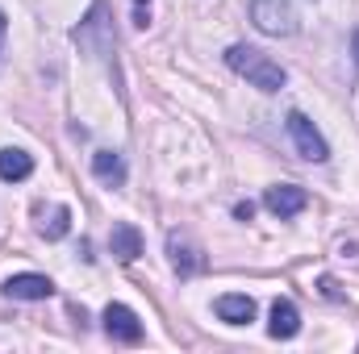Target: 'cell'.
Listing matches in <instances>:
<instances>
[{
	"label": "cell",
	"mask_w": 359,
	"mask_h": 354,
	"mask_svg": "<svg viewBox=\"0 0 359 354\" xmlns=\"http://www.w3.org/2000/svg\"><path fill=\"white\" fill-rule=\"evenodd\" d=\"M226 67H230V71H238L247 84H255L259 92H280L284 84H288V71H284L276 59H268L264 50L247 46V42H238V46H230V50H226Z\"/></svg>",
	"instance_id": "6da1fadb"
},
{
	"label": "cell",
	"mask_w": 359,
	"mask_h": 354,
	"mask_svg": "<svg viewBox=\"0 0 359 354\" xmlns=\"http://www.w3.org/2000/svg\"><path fill=\"white\" fill-rule=\"evenodd\" d=\"M72 38H76V46L84 50V55H92V59H113V21H109V4L104 0H96L88 8V17L72 29Z\"/></svg>",
	"instance_id": "7a4b0ae2"
},
{
	"label": "cell",
	"mask_w": 359,
	"mask_h": 354,
	"mask_svg": "<svg viewBox=\"0 0 359 354\" xmlns=\"http://www.w3.org/2000/svg\"><path fill=\"white\" fill-rule=\"evenodd\" d=\"M251 21L268 38H292L301 29V21H297L288 0H251Z\"/></svg>",
	"instance_id": "3957f363"
},
{
	"label": "cell",
	"mask_w": 359,
	"mask_h": 354,
	"mask_svg": "<svg viewBox=\"0 0 359 354\" xmlns=\"http://www.w3.org/2000/svg\"><path fill=\"white\" fill-rule=\"evenodd\" d=\"M288 134H292V146H297V155L301 159H309V163H326L330 159V146H326V138L318 134V125L305 117V113H288Z\"/></svg>",
	"instance_id": "277c9868"
},
{
	"label": "cell",
	"mask_w": 359,
	"mask_h": 354,
	"mask_svg": "<svg viewBox=\"0 0 359 354\" xmlns=\"http://www.w3.org/2000/svg\"><path fill=\"white\" fill-rule=\"evenodd\" d=\"M100 321H104V334L113 342H126V346H138L142 342V321H138V313L130 304H109Z\"/></svg>",
	"instance_id": "5b68a950"
},
{
	"label": "cell",
	"mask_w": 359,
	"mask_h": 354,
	"mask_svg": "<svg viewBox=\"0 0 359 354\" xmlns=\"http://www.w3.org/2000/svg\"><path fill=\"white\" fill-rule=\"evenodd\" d=\"M305 204H309V192H305V187H297V183H276V187L264 192V208H268L271 217H280V221L297 217Z\"/></svg>",
	"instance_id": "8992f818"
},
{
	"label": "cell",
	"mask_w": 359,
	"mask_h": 354,
	"mask_svg": "<svg viewBox=\"0 0 359 354\" xmlns=\"http://www.w3.org/2000/svg\"><path fill=\"white\" fill-rule=\"evenodd\" d=\"M8 300H50L55 296V283L38 271H21V275H8L4 288H0Z\"/></svg>",
	"instance_id": "52a82bcc"
},
{
	"label": "cell",
	"mask_w": 359,
	"mask_h": 354,
	"mask_svg": "<svg viewBox=\"0 0 359 354\" xmlns=\"http://www.w3.org/2000/svg\"><path fill=\"white\" fill-rule=\"evenodd\" d=\"M168 255H172V267H176V275H196V271H205V250L188 238V234H180V229H172L168 234Z\"/></svg>",
	"instance_id": "ba28073f"
},
{
	"label": "cell",
	"mask_w": 359,
	"mask_h": 354,
	"mask_svg": "<svg viewBox=\"0 0 359 354\" xmlns=\"http://www.w3.org/2000/svg\"><path fill=\"white\" fill-rule=\"evenodd\" d=\"M109 255H113L117 263H134V259L142 255V234H138L130 221H117V225L109 229Z\"/></svg>",
	"instance_id": "9c48e42d"
},
{
	"label": "cell",
	"mask_w": 359,
	"mask_h": 354,
	"mask_svg": "<svg viewBox=\"0 0 359 354\" xmlns=\"http://www.w3.org/2000/svg\"><path fill=\"white\" fill-rule=\"evenodd\" d=\"M213 313L226 321V325H247V321H255V300L251 296H217L213 300Z\"/></svg>",
	"instance_id": "30bf717a"
},
{
	"label": "cell",
	"mask_w": 359,
	"mask_h": 354,
	"mask_svg": "<svg viewBox=\"0 0 359 354\" xmlns=\"http://www.w3.org/2000/svg\"><path fill=\"white\" fill-rule=\"evenodd\" d=\"M92 176L100 179L104 187H121L126 183V159L117 150H96L92 155Z\"/></svg>",
	"instance_id": "8fae6325"
},
{
	"label": "cell",
	"mask_w": 359,
	"mask_h": 354,
	"mask_svg": "<svg viewBox=\"0 0 359 354\" xmlns=\"http://www.w3.org/2000/svg\"><path fill=\"white\" fill-rule=\"evenodd\" d=\"M268 334L271 338H297V334H301V313H297L292 300H276V304H271Z\"/></svg>",
	"instance_id": "7c38bea8"
},
{
	"label": "cell",
	"mask_w": 359,
	"mask_h": 354,
	"mask_svg": "<svg viewBox=\"0 0 359 354\" xmlns=\"http://www.w3.org/2000/svg\"><path fill=\"white\" fill-rule=\"evenodd\" d=\"M34 176V159L17 146H4L0 150V179L4 183H17V179H29Z\"/></svg>",
	"instance_id": "4fadbf2b"
},
{
	"label": "cell",
	"mask_w": 359,
	"mask_h": 354,
	"mask_svg": "<svg viewBox=\"0 0 359 354\" xmlns=\"http://www.w3.org/2000/svg\"><path fill=\"white\" fill-rule=\"evenodd\" d=\"M38 229H42V238H46V242L67 238V229H72V208H67V204H55V208H50V217H42V225H38Z\"/></svg>",
	"instance_id": "5bb4252c"
},
{
	"label": "cell",
	"mask_w": 359,
	"mask_h": 354,
	"mask_svg": "<svg viewBox=\"0 0 359 354\" xmlns=\"http://www.w3.org/2000/svg\"><path fill=\"white\" fill-rule=\"evenodd\" d=\"M134 25H138V29L151 25V0H134Z\"/></svg>",
	"instance_id": "9a60e30c"
},
{
	"label": "cell",
	"mask_w": 359,
	"mask_h": 354,
	"mask_svg": "<svg viewBox=\"0 0 359 354\" xmlns=\"http://www.w3.org/2000/svg\"><path fill=\"white\" fill-rule=\"evenodd\" d=\"M234 217H238V221H251V217H255V204H251V200H238V204H234Z\"/></svg>",
	"instance_id": "2e32d148"
},
{
	"label": "cell",
	"mask_w": 359,
	"mask_h": 354,
	"mask_svg": "<svg viewBox=\"0 0 359 354\" xmlns=\"http://www.w3.org/2000/svg\"><path fill=\"white\" fill-rule=\"evenodd\" d=\"M351 55H355V71H359V29L351 34Z\"/></svg>",
	"instance_id": "e0dca14e"
},
{
	"label": "cell",
	"mask_w": 359,
	"mask_h": 354,
	"mask_svg": "<svg viewBox=\"0 0 359 354\" xmlns=\"http://www.w3.org/2000/svg\"><path fill=\"white\" fill-rule=\"evenodd\" d=\"M4 29H8V17H4V8H0V46H4Z\"/></svg>",
	"instance_id": "ac0fdd59"
}]
</instances>
